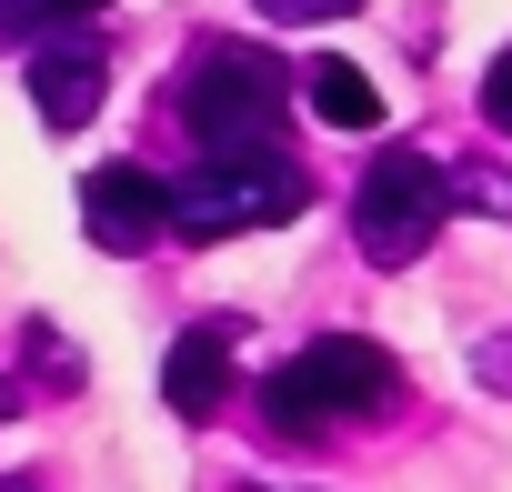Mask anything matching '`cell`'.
<instances>
[{
	"label": "cell",
	"instance_id": "obj_1",
	"mask_svg": "<svg viewBox=\"0 0 512 492\" xmlns=\"http://www.w3.org/2000/svg\"><path fill=\"white\" fill-rule=\"evenodd\" d=\"M402 402V362L382 352V342H362V332H322V342H302L272 382H262V422L282 432V442H312V432H332V422H382Z\"/></svg>",
	"mask_w": 512,
	"mask_h": 492
},
{
	"label": "cell",
	"instance_id": "obj_2",
	"mask_svg": "<svg viewBox=\"0 0 512 492\" xmlns=\"http://www.w3.org/2000/svg\"><path fill=\"white\" fill-rule=\"evenodd\" d=\"M282 91L292 81L262 41H191L171 111H181L191 151H262V141H282Z\"/></svg>",
	"mask_w": 512,
	"mask_h": 492
},
{
	"label": "cell",
	"instance_id": "obj_3",
	"mask_svg": "<svg viewBox=\"0 0 512 492\" xmlns=\"http://www.w3.org/2000/svg\"><path fill=\"white\" fill-rule=\"evenodd\" d=\"M312 201V171L262 141V151H191V171L171 181V231L181 241H231V231H262V221H292Z\"/></svg>",
	"mask_w": 512,
	"mask_h": 492
},
{
	"label": "cell",
	"instance_id": "obj_4",
	"mask_svg": "<svg viewBox=\"0 0 512 492\" xmlns=\"http://www.w3.org/2000/svg\"><path fill=\"white\" fill-rule=\"evenodd\" d=\"M442 211H452V171L442 161H422L412 141L372 151V171L352 181V241H362V262H382V272L422 262L432 231H442Z\"/></svg>",
	"mask_w": 512,
	"mask_h": 492
},
{
	"label": "cell",
	"instance_id": "obj_5",
	"mask_svg": "<svg viewBox=\"0 0 512 492\" xmlns=\"http://www.w3.org/2000/svg\"><path fill=\"white\" fill-rule=\"evenodd\" d=\"M81 231H91V252L141 262L151 241L171 231V181H151L141 161H101V171L81 181Z\"/></svg>",
	"mask_w": 512,
	"mask_h": 492
},
{
	"label": "cell",
	"instance_id": "obj_6",
	"mask_svg": "<svg viewBox=\"0 0 512 492\" xmlns=\"http://www.w3.org/2000/svg\"><path fill=\"white\" fill-rule=\"evenodd\" d=\"M101 91H111V51L71 21V31H41L31 41V111L51 121V131H91V111H101Z\"/></svg>",
	"mask_w": 512,
	"mask_h": 492
},
{
	"label": "cell",
	"instance_id": "obj_7",
	"mask_svg": "<svg viewBox=\"0 0 512 492\" xmlns=\"http://www.w3.org/2000/svg\"><path fill=\"white\" fill-rule=\"evenodd\" d=\"M161 402H171L181 422H211V412L231 402V322H201V332L171 342V362H161Z\"/></svg>",
	"mask_w": 512,
	"mask_h": 492
},
{
	"label": "cell",
	"instance_id": "obj_8",
	"mask_svg": "<svg viewBox=\"0 0 512 492\" xmlns=\"http://www.w3.org/2000/svg\"><path fill=\"white\" fill-rule=\"evenodd\" d=\"M302 101H312L332 131H382V91H372L352 61H312V71H302Z\"/></svg>",
	"mask_w": 512,
	"mask_h": 492
},
{
	"label": "cell",
	"instance_id": "obj_9",
	"mask_svg": "<svg viewBox=\"0 0 512 492\" xmlns=\"http://www.w3.org/2000/svg\"><path fill=\"white\" fill-rule=\"evenodd\" d=\"M111 0H0V41H41L51 21H101Z\"/></svg>",
	"mask_w": 512,
	"mask_h": 492
},
{
	"label": "cell",
	"instance_id": "obj_10",
	"mask_svg": "<svg viewBox=\"0 0 512 492\" xmlns=\"http://www.w3.org/2000/svg\"><path fill=\"white\" fill-rule=\"evenodd\" d=\"M452 201H462V211L512 221V171H492V161H452Z\"/></svg>",
	"mask_w": 512,
	"mask_h": 492
},
{
	"label": "cell",
	"instance_id": "obj_11",
	"mask_svg": "<svg viewBox=\"0 0 512 492\" xmlns=\"http://www.w3.org/2000/svg\"><path fill=\"white\" fill-rule=\"evenodd\" d=\"M482 121H492V131L512 141V51H502V61L482 71Z\"/></svg>",
	"mask_w": 512,
	"mask_h": 492
},
{
	"label": "cell",
	"instance_id": "obj_12",
	"mask_svg": "<svg viewBox=\"0 0 512 492\" xmlns=\"http://www.w3.org/2000/svg\"><path fill=\"white\" fill-rule=\"evenodd\" d=\"M472 372H482V382H492V392H512V332H492V342H482V362H472Z\"/></svg>",
	"mask_w": 512,
	"mask_h": 492
},
{
	"label": "cell",
	"instance_id": "obj_13",
	"mask_svg": "<svg viewBox=\"0 0 512 492\" xmlns=\"http://www.w3.org/2000/svg\"><path fill=\"white\" fill-rule=\"evenodd\" d=\"M11 412H21V392H11V382H0V422H11Z\"/></svg>",
	"mask_w": 512,
	"mask_h": 492
}]
</instances>
